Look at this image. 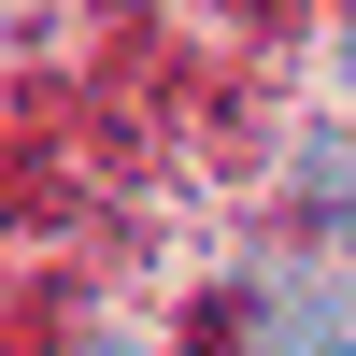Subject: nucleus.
Returning a JSON list of instances; mask_svg holds the SVG:
<instances>
[{
	"mask_svg": "<svg viewBox=\"0 0 356 356\" xmlns=\"http://www.w3.org/2000/svg\"><path fill=\"white\" fill-rule=\"evenodd\" d=\"M243 356H356V285H342V271H271V285H243Z\"/></svg>",
	"mask_w": 356,
	"mask_h": 356,
	"instance_id": "obj_1",
	"label": "nucleus"
},
{
	"mask_svg": "<svg viewBox=\"0 0 356 356\" xmlns=\"http://www.w3.org/2000/svg\"><path fill=\"white\" fill-rule=\"evenodd\" d=\"M285 186H300V214H314V228L356 257V143H342V129H314L300 157H285Z\"/></svg>",
	"mask_w": 356,
	"mask_h": 356,
	"instance_id": "obj_2",
	"label": "nucleus"
},
{
	"mask_svg": "<svg viewBox=\"0 0 356 356\" xmlns=\"http://www.w3.org/2000/svg\"><path fill=\"white\" fill-rule=\"evenodd\" d=\"M342 100H356V29H342Z\"/></svg>",
	"mask_w": 356,
	"mask_h": 356,
	"instance_id": "obj_3",
	"label": "nucleus"
},
{
	"mask_svg": "<svg viewBox=\"0 0 356 356\" xmlns=\"http://www.w3.org/2000/svg\"><path fill=\"white\" fill-rule=\"evenodd\" d=\"M86 356H143V342H86Z\"/></svg>",
	"mask_w": 356,
	"mask_h": 356,
	"instance_id": "obj_4",
	"label": "nucleus"
}]
</instances>
